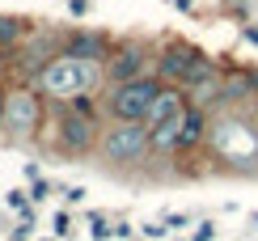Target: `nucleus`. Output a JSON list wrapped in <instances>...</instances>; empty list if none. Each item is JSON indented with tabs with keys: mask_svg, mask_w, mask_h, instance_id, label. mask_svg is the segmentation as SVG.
Instances as JSON below:
<instances>
[{
	"mask_svg": "<svg viewBox=\"0 0 258 241\" xmlns=\"http://www.w3.org/2000/svg\"><path fill=\"white\" fill-rule=\"evenodd\" d=\"M21 34H26V26L13 17H0V47H13V42H21Z\"/></svg>",
	"mask_w": 258,
	"mask_h": 241,
	"instance_id": "nucleus-13",
	"label": "nucleus"
},
{
	"mask_svg": "<svg viewBox=\"0 0 258 241\" xmlns=\"http://www.w3.org/2000/svg\"><path fill=\"white\" fill-rule=\"evenodd\" d=\"M30 182H34V186H30V199H34V203H42V199L51 195V182L42 178V173H38V178H30Z\"/></svg>",
	"mask_w": 258,
	"mask_h": 241,
	"instance_id": "nucleus-16",
	"label": "nucleus"
},
{
	"mask_svg": "<svg viewBox=\"0 0 258 241\" xmlns=\"http://www.w3.org/2000/svg\"><path fill=\"white\" fill-rule=\"evenodd\" d=\"M182 110H186V89H182V85H178V89H161L144 123H148V127H161L165 118H174V114H182Z\"/></svg>",
	"mask_w": 258,
	"mask_h": 241,
	"instance_id": "nucleus-9",
	"label": "nucleus"
},
{
	"mask_svg": "<svg viewBox=\"0 0 258 241\" xmlns=\"http://www.w3.org/2000/svg\"><path fill=\"white\" fill-rule=\"evenodd\" d=\"M169 233V224H144V237L148 241H157V237H165Z\"/></svg>",
	"mask_w": 258,
	"mask_h": 241,
	"instance_id": "nucleus-18",
	"label": "nucleus"
},
{
	"mask_svg": "<svg viewBox=\"0 0 258 241\" xmlns=\"http://www.w3.org/2000/svg\"><path fill=\"white\" fill-rule=\"evenodd\" d=\"M42 127V97L34 89H9V110H5V131L13 140H30Z\"/></svg>",
	"mask_w": 258,
	"mask_h": 241,
	"instance_id": "nucleus-4",
	"label": "nucleus"
},
{
	"mask_svg": "<svg viewBox=\"0 0 258 241\" xmlns=\"http://www.w3.org/2000/svg\"><path fill=\"white\" fill-rule=\"evenodd\" d=\"M203 136H208V118H203V110H186V118H182V140H178V148H195Z\"/></svg>",
	"mask_w": 258,
	"mask_h": 241,
	"instance_id": "nucleus-12",
	"label": "nucleus"
},
{
	"mask_svg": "<svg viewBox=\"0 0 258 241\" xmlns=\"http://www.w3.org/2000/svg\"><path fill=\"white\" fill-rule=\"evenodd\" d=\"M182 118H186V110L165 118L161 127H153V148L157 152H178V140H182Z\"/></svg>",
	"mask_w": 258,
	"mask_h": 241,
	"instance_id": "nucleus-11",
	"label": "nucleus"
},
{
	"mask_svg": "<svg viewBox=\"0 0 258 241\" xmlns=\"http://www.w3.org/2000/svg\"><path fill=\"white\" fill-rule=\"evenodd\" d=\"M165 89V85L157 81V76H140V81H123L114 85L110 97H106V106H110L114 118H148V110H153L157 93Z\"/></svg>",
	"mask_w": 258,
	"mask_h": 241,
	"instance_id": "nucleus-3",
	"label": "nucleus"
},
{
	"mask_svg": "<svg viewBox=\"0 0 258 241\" xmlns=\"http://www.w3.org/2000/svg\"><path fill=\"white\" fill-rule=\"evenodd\" d=\"M148 148H153V127L144 118H119L102 136V157L114 165H136V161H144Z\"/></svg>",
	"mask_w": 258,
	"mask_h": 241,
	"instance_id": "nucleus-2",
	"label": "nucleus"
},
{
	"mask_svg": "<svg viewBox=\"0 0 258 241\" xmlns=\"http://www.w3.org/2000/svg\"><path fill=\"white\" fill-rule=\"evenodd\" d=\"M254 220H258V216H254Z\"/></svg>",
	"mask_w": 258,
	"mask_h": 241,
	"instance_id": "nucleus-25",
	"label": "nucleus"
},
{
	"mask_svg": "<svg viewBox=\"0 0 258 241\" xmlns=\"http://www.w3.org/2000/svg\"><path fill=\"white\" fill-rule=\"evenodd\" d=\"M59 195H63V199H68V203H81V199H85V191H81V186H63Z\"/></svg>",
	"mask_w": 258,
	"mask_h": 241,
	"instance_id": "nucleus-19",
	"label": "nucleus"
},
{
	"mask_svg": "<svg viewBox=\"0 0 258 241\" xmlns=\"http://www.w3.org/2000/svg\"><path fill=\"white\" fill-rule=\"evenodd\" d=\"M165 224H169V228H186V224H190V216H169Z\"/></svg>",
	"mask_w": 258,
	"mask_h": 241,
	"instance_id": "nucleus-22",
	"label": "nucleus"
},
{
	"mask_svg": "<svg viewBox=\"0 0 258 241\" xmlns=\"http://www.w3.org/2000/svg\"><path fill=\"white\" fill-rule=\"evenodd\" d=\"M55 144H59L63 152H89L93 144H98V123L89 118L85 106L72 102L68 110L59 114V123H55Z\"/></svg>",
	"mask_w": 258,
	"mask_h": 241,
	"instance_id": "nucleus-5",
	"label": "nucleus"
},
{
	"mask_svg": "<svg viewBox=\"0 0 258 241\" xmlns=\"http://www.w3.org/2000/svg\"><path fill=\"white\" fill-rule=\"evenodd\" d=\"M34 81H38V93L55 97V102H77V97H85L93 89V81H98V64L72 55V51H59Z\"/></svg>",
	"mask_w": 258,
	"mask_h": 241,
	"instance_id": "nucleus-1",
	"label": "nucleus"
},
{
	"mask_svg": "<svg viewBox=\"0 0 258 241\" xmlns=\"http://www.w3.org/2000/svg\"><path fill=\"white\" fill-rule=\"evenodd\" d=\"M5 110H9V85H0V127H5Z\"/></svg>",
	"mask_w": 258,
	"mask_h": 241,
	"instance_id": "nucleus-21",
	"label": "nucleus"
},
{
	"mask_svg": "<svg viewBox=\"0 0 258 241\" xmlns=\"http://www.w3.org/2000/svg\"><path fill=\"white\" fill-rule=\"evenodd\" d=\"M199 59H203V55H199L195 47H169L165 55L157 59V76H161V81H169V85H182L190 72H195Z\"/></svg>",
	"mask_w": 258,
	"mask_h": 241,
	"instance_id": "nucleus-7",
	"label": "nucleus"
},
{
	"mask_svg": "<svg viewBox=\"0 0 258 241\" xmlns=\"http://www.w3.org/2000/svg\"><path fill=\"white\" fill-rule=\"evenodd\" d=\"M220 93H224V102H233V97H245V93H254V89H250V81H233V85H224Z\"/></svg>",
	"mask_w": 258,
	"mask_h": 241,
	"instance_id": "nucleus-15",
	"label": "nucleus"
},
{
	"mask_svg": "<svg viewBox=\"0 0 258 241\" xmlns=\"http://www.w3.org/2000/svg\"><path fill=\"white\" fill-rule=\"evenodd\" d=\"M55 233H59V237H68V233H72V220H68V216H63V212L55 216Z\"/></svg>",
	"mask_w": 258,
	"mask_h": 241,
	"instance_id": "nucleus-20",
	"label": "nucleus"
},
{
	"mask_svg": "<svg viewBox=\"0 0 258 241\" xmlns=\"http://www.w3.org/2000/svg\"><path fill=\"white\" fill-rule=\"evenodd\" d=\"M144 64H148L144 47H140V42H123V47L106 59V72H110L114 85H123V81H140V76H144Z\"/></svg>",
	"mask_w": 258,
	"mask_h": 241,
	"instance_id": "nucleus-6",
	"label": "nucleus"
},
{
	"mask_svg": "<svg viewBox=\"0 0 258 241\" xmlns=\"http://www.w3.org/2000/svg\"><path fill=\"white\" fill-rule=\"evenodd\" d=\"M68 51H72V55H81V59H93V64L110 59V42H106L102 34H77V38L68 42Z\"/></svg>",
	"mask_w": 258,
	"mask_h": 241,
	"instance_id": "nucleus-10",
	"label": "nucleus"
},
{
	"mask_svg": "<svg viewBox=\"0 0 258 241\" xmlns=\"http://www.w3.org/2000/svg\"><path fill=\"white\" fill-rule=\"evenodd\" d=\"M5 203H9V207L21 216V220L30 224V203H34V199H26V191H9V199H5Z\"/></svg>",
	"mask_w": 258,
	"mask_h": 241,
	"instance_id": "nucleus-14",
	"label": "nucleus"
},
{
	"mask_svg": "<svg viewBox=\"0 0 258 241\" xmlns=\"http://www.w3.org/2000/svg\"><path fill=\"white\" fill-rule=\"evenodd\" d=\"M5 64H9V59H5V55H0V72H5Z\"/></svg>",
	"mask_w": 258,
	"mask_h": 241,
	"instance_id": "nucleus-24",
	"label": "nucleus"
},
{
	"mask_svg": "<svg viewBox=\"0 0 258 241\" xmlns=\"http://www.w3.org/2000/svg\"><path fill=\"white\" fill-rule=\"evenodd\" d=\"M182 89H186L190 102H208V97H216V93H220V72H216V64H212V59H199L195 72L182 81Z\"/></svg>",
	"mask_w": 258,
	"mask_h": 241,
	"instance_id": "nucleus-8",
	"label": "nucleus"
},
{
	"mask_svg": "<svg viewBox=\"0 0 258 241\" xmlns=\"http://www.w3.org/2000/svg\"><path fill=\"white\" fill-rule=\"evenodd\" d=\"M212 237H216V224H212V220H203V224L195 228V241H212Z\"/></svg>",
	"mask_w": 258,
	"mask_h": 241,
	"instance_id": "nucleus-17",
	"label": "nucleus"
},
{
	"mask_svg": "<svg viewBox=\"0 0 258 241\" xmlns=\"http://www.w3.org/2000/svg\"><path fill=\"white\" fill-rule=\"evenodd\" d=\"M250 89H254V97H258V72H250Z\"/></svg>",
	"mask_w": 258,
	"mask_h": 241,
	"instance_id": "nucleus-23",
	"label": "nucleus"
}]
</instances>
